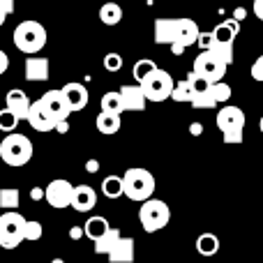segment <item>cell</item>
<instances>
[{"label": "cell", "mask_w": 263, "mask_h": 263, "mask_svg": "<svg viewBox=\"0 0 263 263\" xmlns=\"http://www.w3.org/2000/svg\"><path fill=\"white\" fill-rule=\"evenodd\" d=\"M155 69H157V65H155L153 60H150V58H141V60H136V63H134V67H132V74H134L136 83H141L150 72H155Z\"/></svg>", "instance_id": "obj_29"}, {"label": "cell", "mask_w": 263, "mask_h": 263, "mask_svg": "<svg viewBox=\"0 0 263 263\" xmlns=\"http://www.w3.org/2000/svg\"><path fill=\"white\" fill-rule=\"evenodd\" d=\"M134 238H125L120 236V240L114 245V250L109 252V261L111 263H132L134 261Z\"/></svg>", "instance_id": "obj_18"}, {"label": "cell", "mask_w": 263, "mask_h": 263, "mask_svg": "<svg viewBox=\"0 0 263 263\" xmlns=\"http://www.w3.org/2000/svg\"><path fill=\"white\" fill-rule=\"evenodd\" d=\"M190 104L194 106V109H215L217 102L213 100V95H210V90H208V92H199V95H194Z\"/></svg>", "instance_id": "obj_35"}, {"label": "cell", "mask_w": 263, "mask_h": 263, "mask_svg": "<svg viewBox=\"0 0 263 263\" xmlns=\"http://www.w3.org/2000/svg\"><path fill=\"white\" fill-rule=\"evenodd\" d=\"M32 141L28 139L26 134H18V132H12L7 134L3 141H0V157L7 166H26L32 159Z\"/></svg>", "instance_id": "obj_2"}, {"label": "cell", "mask_w": 263, "mask_h": 263, "mask_svg": "<svg viewBox=\"0 0 263 263\" xmlns=\"http://www.w3.org/2000/svg\"><path fill=\"white\" fill-rule=\"evenodd\" d=\"M104 69L106 72H120V69H123V55L120 53H106L104 55Z\"/></svg>", "instance_id": "obj_36"}, {"label": "cell", "mask_w": 263, "mask_h": 263, "mask_svg": "<svg viewBox=\"0 0 263 263\" xmlns=\"http://www.w3.org/2000/svg\"><path fill=\"white\" fill-rule=\"evenodd\" d=\"M5 109H9L14 116H16L18 120H26L28 116V109H30V100H28V95L23 90H18V88H14V90L7 92V97H5Z\"/></svg>", "instance_id": "obj_17"}, {"label": "cell", "mask_w": 263, "mask_h": 263, "mask_svg": "<svg viewBox=\"0 0 263 263\" xmlns=\"http://www.w3.org/2000/svg\"><path fill=\"white\" fill-rule=\"evenodd\" d=\"M168 46H171V53H173V55H182V53H185V46L178 44V42H171Z\"/></svg>", "instance_id": "obj_44"}, {"label": "cell", "mask_w": 263, "mask_h": 263, "mask_svg": "<svg viewBox=\"0 0 263 263\" xmlns=\"http://www.w3.org/2000/svg\"><path fill=\"white\" fill-rule=\"evenodd\" d=\"M51 263H65L63 259H53V261H51Z\"/></svg>", "instance_id": "obj_52"}, {"label": "cell", "mask_w": 263, "mask_h": 263, "mask_svg": "<svg viewBox=\"0 0 263 263\" xmlns=\"http://www.w3.org/2000/svg\"><path fill=\"white\" fill-rule=\"evenodd\" d=\"M259 129H261V134H263V116H261V120H259Z\"/></svg>", "instance_id": "obj_51"}, {"label": "cell", "mask_w": 263, "mask_h": 263, "mask_svg": "<svg viewBox=\"0 0 263 263\" xmlns=\"http://www.w3.org/2000/svg\"><path fill=\"white\" fill-rule=\"evenodd\" d=\"M7 67H9V55L5 53L3 49H0V74L7 72Z\"/></svg>", "instance_id": "obj_42"}, {"label": "cell", "mask_w": 263, "mask_h": 263, "mask_svg": "<svg viewBox=\"0 0 263 263\" xmlns=\"http://www.w3.org/2000/svg\"><path fill=\"white\" fill-rule=\"evenodd\" d=\"M155 42L157 44L176 42V18H157L155 21Z\"/></svg>", "instance_id": "obj_19"}, {"label": "cell", "mask_w": 263, "mask_h": 263, "mask_svg": "<svg viewBox=\"0 0 263 263\" xmlns=\"http://www.w3.org/2000/svg\"><path fill=\"white\" fill-rule=\"evenodd\" d=\"M155 194V176L148 168L141 166H132L125 171L123 176V196H127L129 201H143L153 199Z\"/></svg>", "instance_id": "obj_1"}, {"label": "cell", "mask_w": 263, "mask_h": 263, "mask_svg": "<svg viewBox=\"0 0 263 263\" xmlns=\"http://www.w3.org/2000/svg\"><path fill=\"white\" fill-rule=\"evenodd\" d=\"M210 95H213V100L217 102V104H224V102L231 100L233 90H231V86H229V83L217 81V83H210Z\"/></svg>", "instance_id": "obj_31"}, {"label": "cell", "mask_w": 263, "mask_h": 263, "mask_svg": "<svg viewBox=\"0 0 263 263\" xmlns=\"http://www.w3.org/2000/svg\"><path fill=\"white\" fill-rule=\"evenodd\" d=\"M81 236H83V229L81 227H72V231H69V238H72V240H79Z\"/></svg>", "instance_id": "obj_47"}, {"label": "cell", "mask_w": 263, "mask_h": 263, "mask_svg": "<svg viewBox=\"0 0 263 263\" xmlns=\"http://www.w3.org/2000/svg\"><path fill=\"white\" fill-rule=\"evenodd\" d=\"M233 18H236V21H242V18H245V9L238 7L236 12H233Z\"/></svg>", "instance_id": "obj_49"}, {"label": "cell", "mask_w": 263, "mask_h": 263, "mask_svg": "<svg viewBox=\"0 0 263 263\" xmlns=\"http://www.w3.org/2000/svg\"><path fill=\"white\" fill-rule=\"evenodd\" d=\"M199 23L192 21V18H176V42L178 44H182L187 49V46L196 44V40H199Z\"/></svg>", "instance_id": "obj_15"}, {"label": "cell", "mask_w": 263, "mask_h": 263, "mask_svg": "<svg viewBox=\"0 0 263 263\" xmlns=\"http://www.w3.org/2000/svg\"><path fill=\"white\" fill-rule=\"evenodd\" d=\"M190 134L201 136V134H203V125H201V123H192V125H190Z\"/></svg>", "instance_id": "obj_45"}, {"label": "cell", "mask_w": 263, "mask_h": 263, "mask_svg": "<svg viewBox=\"0 0 263 263\" xmlns=\"http://www.w3.org/2000/svg\"><path fill=\"white\" fill-rule=\"evenodd\" d=\"M5 21H7V14H5V12H3V9H0V26H3V23H5Z\"/></svg>", "instance_id": "obj_50"}, {"label": "cell", "mask_w": 263, "mask_h": 263, "mask_svg": "<svg viewBox=\"0 0 263 263\" xmlns=\"http://www.w3.org/2000/svg\"><path fill=\"white\" fill-rule=\"evenodd\" d=\"M100 21L104 26H118L123 21V7L118 3H104L100 7Z\"/></svg>", "instance_id": "obj_23"}, {"label": "cell", "mask_w": 263, "mask_h": 263, "mask_svg": "<svg viewBox=\"0 0 263 263\" xmlns=\"http://www.w3.org/2000/svg\"><path fill=\"white\" fill-rule=\"evenodd\" d=\"M60 90H63L65 100H67V104H69V109H72V111H83L88 106L90 95H88V88L83 86V83L69 81V83H65Z\"/></svg>", "instance_id": "obj_12"}, {"label": "cell", "mask_w": 263, "mask_h": 263, "mask_svg": "<svg viewBox=\"0 0 263 263\" xmlns=\"http://www.w3.org/2000/svg\"><path fill=\"white\" fill-rule=\"evenodd\" d=\"M69 129V125H67V120H60V123H55V132H60V134H65V132Z\"/></svg>", "instance_id": "obj_48"}, {"label": "cell", "mask_w": 263, "mask_h": 263, "mask_svg": "<svg viewBox=\"0 0 263 263\" xmlns=\"http://www.w3.org/2000/svg\"><path fill=\"white\" fill-rule=\"evenodd\" d=\"M95 125H97V129H100L102 134L111 136V134H118V132H120V125H123V120H120V116H116V114H106V111H100V116H97Z\"/></svg>", "instance_id": "obj_21"}, {"label": "cell", "mask_w": 263, "mask_h": 263, "mask_svg": "<svg viewBox=\"0 0 263 263\" xmlns=\"http://www.w3.org/2000/svg\"><path fill=\"white\" fill-rule=\"evenodd\" d=\"M252 9H254V16L263 21V0H252Z\"/></svg>", "instance_id": "obj_40"}, {"label": "cell", "mask_w": 263, "mask_h": 263, "mask_svg": "<svg viewBox=\"0 0 263 263\" xmlns=\"http://www.w3.org/2000/svg\"><path fill=\"white\" fill-rule=\"evenodd\" d=\"M120 236H123V233H120L118 229H109L104 236H100L95 240V254H109V252L114 250L116 242L120 240Z\"/></svg>", "instance_id": "obj_25"}, {"label": "cell", "mask_w": 263, "mask_h": 263, "mask_svg": "<svg viewBox=\"0 0 263 263\" xmlns=\"http://www.w3.org/2000/svg\"><path fill=\"white\" fill-rule=\"evenodd\" d=\"M26 222L21 213L16 210H5L0 215V247L5 250H16L26 240Z\"/></svg>", "instance_id": "obj_4"}, {"label": "cell", "mask_w": 263, "mask_h": 263, "mask_svg": "<svg viewBox=\"0 0 263 263\" xmlns=\"http://www.w3.org/2000/svg\"><path fill=\"white\" fill-rule=\"evenodd\" d=\"M217 127L224 136V143L238 145L242 143V127H245V114L238 106L227 104L217 111Z\"/></svg>", "instance_id": "obj_6"}, {"label": "cell", "mask_w": 263, "mask_h": 263, "mask_svg": "<svg viewBox=\"0 0 263 263\" xmlns=\"http://www.w3.org/2000/svg\"><path fill=\"white\" fill-rule=\"evenodd\" d=\"M192 72L205 77L210 83H217V81H222L224 74H227V65H224L213 51H201L194 58V69H192Z\"/></svg>", "instance_id": "obj_8"}, {"label": "cell", "mask_w": 263, "mask_h": 263, "mask_svg": "<svg viewBox=\"0 0 263 263\" xmlns=\"http://www.w3.org/2000/svg\"><path fill=\"white\" fill-rule=\"evenodd\" d=\"M118 92H120V97H123L125 111H143L145 104H148V100H145L139 83H134V86H123Z\"/></svg>", "instance_id": "obj_16"}, {"label": "cell", "mask_w": 263, "mask_h": 263, "mask_svg": "<svg viewBox=\"0 0 263 263\" xmlns=\"http://www.w3.org/2000/svg\"><path fill=\"white\" fill-rule=\"evenodd\" d=\"M208 51H213V53L217 55L224 65H227V67L229 65H233V44H227V42H215Z\"/></svg>", "instance_id": "obj_30"}, {"label": "cell", "mask_w": 263, "mask_h": 263, "mask_svg": "<svg viewBox=\"0 0 263 263\" xmlns=\"http://www.w3.org/2000/svg\"><path fill=\"white\" fill-rule=\"evenodd\" d=\"M168 219H171V210H168V205L164 203L162 199H155L153 196V199L141 203L139 222H141V227H143L145 233L162 231V229L168 224Z\"/></svg>", "instance_id": "obj_5"}, {"label": "cell", "mask_w": 263, "mask_h": 263, "mask_svg": "<svg viewBox=\"0 0 263 263\" xmlns=\"http://www.w3.org/2000/svg\"><path fill=\"white\" fill-rule=\"evenodd\" d=\"M97 205V192L90 185H77L72 192V208L77 213H90Z\"/></svg>", "instance_id": "obj_13"}, {"label": "cell", "mask_w": 263, "mask_h": 263, "mask_svg": "<svg viewBox=\"0 0 263 263\" xmlns=\"http://www.w3.org/2000/svg\"><path fill=\"white\" fill-rule=\"evenodd\" d=\"M26 120L35 132H53L55 129V118L44 109V104H42L40 100L30 102V109H28Z\"/></svg>", "instance_id": "obj_11"}, {"label": "cell", "mask_w": 263, "mask_h": 263, "mask_svg": "<svg viewBox=\"0 0 263 263\" xmlns=\"http://www.w3.org/2000/svg\"><path fill=\"white\" fill-rule=\"evenodd\" d=\"M42 233H44L42 224L40 222H30V219H28V222H26V240H30V242L40 240Z\"/></svg>", "instance_id": "obj_37"}, {"label": "cell", "mask_w": 263, "mask_h": 263, "mask_svg": "<svg viewBox=\"0 0 263 263\" xmlns=\"http://www.w3.org/2000/svg\"><path fill=\"white\" fill-rule=\"evenodd\" d=\"M72 192H74L72 182L65 180V178H55V180H51L49 185H46L44 199L51 208L63 210V208H67V205H72Z\"/></svg>", "instance_id": "obj_9"}, {"label": "cell", "mask_w": 263, "mask_h": 263, "mask_svg": "<svg viewBox=\"0 0 263 263\" xmlns=\"http://www.w3.org/2000/svg\"><path fill=\"white\" fill-rule=\"evenodd\" d=\"M23 74H26V81H32V83L46 81L49 79V58H44V55H28Z\"/></svg>", "instance_id": "obj_14"}, {"label": "cell", "mask_w": 263, "mask_h": 263, "mask_svg": "<svg viewBox=\"0 0 263 263\" xmlns=\"http://www.w3.org/2000/svg\"><path fill=\"white\" fill-rule=\"evenodd\" d=\"M240 30H236V28H231V23L229 21H222L215 26L213 35H215V42H227V44H233V40H236V35Z\"/></svg>", "instance_id": "obj_27"}, {"label": "cell", "mask_w": 263, "mask_h": 263, "mask_svg": "<svg viewBox=\"0 0 263 263\" xmlns=\"http://www.w3.org/2000/svg\"><path fill=\"white\" fill-rule=\"evenodd\" d=\"M18 123H21V120H18L9 109L0 111V132H7V134H12V132H16Z\"/></svg>", "instance_id": "obj_34"}, {"label": "cell", "mask_w": 263, "mask_h": 263, "mask_svg": "<svg viewBox=\"0 0 263 263\" xmlns=\"http://www.w3.org/2000/svg\"><path fill=\"white\" fill-rule=\"evenodd\" d=\"M187 83H190V88H192V92H194V95L210 90V81L205 77H201V74H196V72L187 74Z\"/></svg>", "instance_id": "obj_33"}, {"label": "cell", "mask_w": 263, "mask_h": 263, "mask_svg": "<svg viewBox=\"0 0 263 263\" xmlns=\"http://www.w3.org/2000/svg\"><path fill=\"white\" fill-rule=\"evenodd\" d=\"M18 203H21L18 190H12V187L0 190V208H3V210H16Z\"/></svg>", "instance_id": "obj_28"}, {"label": "cell", "mask_w": 263, "mask_h": 263, "mask_svg": "<svg viewBox=\"0 0 263 263\" xmlns=\"http://www.w3.org/2000/svg\"><path fill=\"white\" fill-rule=\"evenodd\" d=\"M109 219L102 217V215H95V217H88V222L83 224V236H88L92 242L97 240L100 236H104L109 231Z\"/></svg>", "instance_id": "obj_20"}, {"label": "cell", "mask_w": 263, "mask_h": 263, "mask_svg": "<svg viewBox=\"0 0 263 263\" xmlns=\"http://www.w3.org/2000/svg\"><path fill=\"white\" fill-rule=\"evenodd\" d=\"M14 46L21 53L35 55L46 46V28L40 21H21L14 28Z\"/></svg>", "instance_id": "obj_3"}, {"label": "cell", "mask_w": 263, "mask_h": 263, "mask_svg": "<svg viewBox=\"0 0 263 263\" xmlns=\"http://www.w3.org/2000/svg\"><path fill=\"white\" fill-rule=\"evenodd\" d=\"M139 86H141V90H143V95L148 102H164L171 97V90L176 83H173L171 74L157 67L155 72H150Z\"/></svg>", "instance_id": "obj_7"}, {"label": "cell", "mask_w": 263, "mask_h": 263, "mask_svg": "<svg viewBox=\"0 0 263 263\" xmlns=\"http://www.w3.org/2000/svg\"><path fill=\"white\" fill-rule=\"evenodd\" d=\"M40 102L44 104V109L55 118V123L67 120L69 114H72V109H69V104H67V100H65L63 90H46L44 95L40 97Z\"/></svg>", "instance_id": "obj_10"}, {"label": "cell", "mask_w": 263, "mask_h": 263, "mask_svg": "<svg viewBox=\"0 0 263 263\" xmlns=\"http://www.w3.org/2000/svg\"><path fill=\"white\" fill-rule=\"evenodd\" d=\"M250 74H252V79H254V81H263V55H259V58L252 63Z\"/></svg>", "instance_id": "obj_39"}, {"label": "cell", "mask_w": 263, "mask_h": 263, "mask_svg": "<svg viewBox=\"0 0 263 263\" xmlns=\"http://www.w3.org/2000/svg\"><path fill=\"white\" fill-rule=\"evenodd\" d=\"M100 106H102V111H106V114H116V116H123V114H125L123 97H120V92H118V90L104 92V95H102Z\"/></svg>", "instance_id": "obj_22"}, {"label": "cell", "mask_w": 263, "mask_h": 263, "mask_svg": "<svg viewBox=\"0 0 263 263\" xmlns=\"http://www.w3.org/2000/svg\"><path fill=\"white\" fill-rule=\"evenodd\" d=\"M196 252L201 256H215L219 252V238L215 233H201L196 238Z\"/></svg>", "instance_id": "obj_24"}, {"label": "cell", "mask_w": 263, "mask_h": 263, "mask_svg": "<svg viewBox=\"0 0 263 263\" xmlns=\"http://www.w3.org/2000/svg\"><path fill=\"white\" fill-rule=\"evenodd\" d=\"M14 5H16V0H0V9H3L7 16L14 12Z\"/></svg>", "instance_id": "obj_41"}, {"label": "cell", "mask_w": 263, "mask_h": 263, "mask_svg": "<svg viewBox=\"0 0 263 263\" xmlns=\"http://www.w3.org/2000/svg\"><path fill=\"white\" fill-rule=\"evenodd\" d=\"M102 194L106 199H120L123 196V176H106L102 180Z\"/></svg>", "instance_id": "obj_26"}, {"label": "cell", "mask_w": 263, "mask_h": 263, "mask_svg": "<svg viewBox=\"0 0 263 263\" xmlns=\"http://www.w3.org/2000/svg\"><path fill=\"white\" fill-rule=\"evenodd\" d=\"M192 97H194V92H192L190 83H187V79H185V81H178L176 86H173L171 97H168V100H173V102H192Z\"/></svg>", "instance_id": "obj_32"}, {"label": "cell", "mask_w": 263, "mask_h": 263, "mask_svg": "<svg viewBox=\"0 0 263 263\" xmlns=\"http://www.w3.org/2000/svg\"><path fill=\"white\" fill-rule=\"evenodd\" d=\"M196 44L201 46V51H208L210 46L215 44V35H213V32H199V40H196Z\"/></svg>", "instance_id": "obj_38"}, {"label": "cell", "mask_w": 263, "mask_h": 263, "mask_svg": "<svg viewBox=\"0 0 263 263\" xmlns=\"http://www.w3.org/2000/svg\"><path fill=\"white\" fill-rule=\"evenodd\" d=\"M30 199H32V201H40V199H44V190H40V187H32V192H30Z\"/></svg>", "instance_id": "obj_46"}, {"label": "cell", "mask_w": 263, "mask_h": 263, "mask_svg": "<svg viewBox=\"0 0 263 263\" xmlns=\"http://www.w3.org/2000/svg\"><path fill=\"white\" fill-rule=\"evenodd\" d=\"M86 171L88 173H97V171H100V162H97V159H88V162H86Z\"/></svg>", "instance_id": "obj_43"}]
</instances>
